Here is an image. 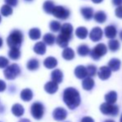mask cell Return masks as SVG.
<instances>
[{"label":"cell","instance_id":"26","mask_svg":"<svg viewBox=\"0 0 122 122\" xmlns=\"http://www.w3.org/2000/svg\"><path fill=\"white\" fill-rule=\"evenodd\" d=\"M76 35L81 39H85L88 35V31L85 27H79L76 30Z\"/></svg>","mask_w":122,"mask_h":122},{"label":"cell","instance_id":"47","mask_svg":"<svg viewBox=\"0 0 122 122\" xmlns=\"http://www.w3.org/2000/svg\"><path fill=\"white\" fill-rule=\"evenodd\" d=\"M105 122H115V121H113V120H106Z\"/></svg>","mask_w":122,"mask_h":122},{"label":"cell","instance_id":"37","mask_svg":"<svg viewBox=\"0 0 122 122\" xmlns=\"http://www.w3.org/2000/svg\"><path fill=\"white\" fill-rule=\"evenodd\" d=\"M86 70H87V75L89 76H94L97 72V66H95L94 65H89L86 67Z\"/></svg>","mask_w":122,"mask_h":122},{"label":"cell","instance_id":"10","mask_svg":"<svg viewBox=\"0 0 122 122\" xmlns=\"http://www.w3.org/2000/svg\"><path fill=\"white\" fill-rule=\"evenodd\" d=\"M111 75V70L109 66H101L98 71V76L101 80H107Z\"/></svg>","mask_w":122,"mask_h":122},{"label":"cell","instance_id":"19","mask_svg":"<svg viewBox=\"0 0 122 122\" xmlns=\"http://www.w3.org/2000/svg\"><path fill=\"white\" fill-rule=\"evenodd\" d=\"M121 61L119 59H117V58H112L108 62V66L110 67V69L114 71H118L121 68Z\"/></svg>","mask_w":122,"mask_h":122},{"label":"cell","instance_id":"11","mask_svg":"<svg viewBox=\"0 0 122 122\" xmlns=\"http://www.w3.org/2000/svg\"><path fill=\"white\" fill-rule=\"evenodd\" d=\"M75 76L79 79H85L86 78L87 75V70L86 67L84 66H78L76 67L75 71H74Z\"/></svg>","mask_w":122,"mask_h":122},{"label":"cell","instance_id":"40","mask_svg":"<svg viewBox=\"0 0 122 122\" xmlns=\"http://www.w3.org/2000/svg\"><path fill=\"white\" fill-rule=\"evenodd\" d=\"M116 15L118 18H122V6L117 7V8L116 9Z\"/></svg>","mask_w":122,"mask_h":122},{"label":"cell","instance_id":"23","mask_svg":"<svg viewBox=\"0 0 122 122\" xmlns=\"http://www.w3.org/2000/svg\"><path fill=\"white\" fill-rule=\"evenodd\" d=\"M12 112L15 116H22L24 113V108L22 105L15 104L12 107Z\"/></svg>","mask_w":122,"mask_h":122},{"label":"cell","instance_id":"38","mask_svg":"<svg viewBox=\"0 0 122 122\" xmlns=\"http://www.w3.org/2000/svg\"><path fill=\"white\" fill-rule=\"evenodd\" d=\"M8 60L4 56H0V68H5L8 67Z\"/></svg>","mask_w":122,"mask_h":122},{"label":"cell","instance_id":"33","mask_svg":"<svg viewBox=\"0 0 122 122\" xmlns=\"http://www.w3.org/2000/svg\"><path fill=\"white\" fill-rule=\"evenodd\" d=\"M108 47L109 49L112 51H116L120 48V42L116 39H111L108 43Z\"/></svg>","mask_w":122,"mask_h":122},{"label":"cell","instance_id":"17","mask_svg":"<svg viewBox=\"0 0 122 122\" xmlns=\"http://www.w3.org/2000/svg\"><path fill=\"white\" fill-rule=\"evenodd\" d=\"M116 28L114 26L111 25V26H107V27L105 28V34H106V37L107 38L110 39H113L116 37Z\"/></svg>","mask_w":122,"mask_h":122},{"label":"cell","instance_id":"36","mask_svg":"<svg viewBox=\"0 0 122 122\" xmlns=\"http://www.w3.org/2000/svg\"><path fill=\"white\" fill-rule=\"evenodd\" d=\"M61 25L59 22L57 21H51L50 23V29H51L52 32H56L59 30H61Z\"/></svg>","mask_w":122,"mask_h":122},{"label":"cell","instance_id":"48","mask_svg":"<svg viewBox=\"0 0 122 122\" xmlns=\"http://www.w3.org/2000/svg\"><path fill=\"white\" fill-rule=\"evenodd\" d=\"M120 37H121V39L122 40V31H121V32H120Z\"/></svg>","mask_w":122,"mask_h":122},{"label":"cell","instance_id":"15","mask_svg":"<svg viewBox=\"0 0 122 122\" xmlns=\"http://www.w3.org/2000/svg\"><path fill=\"white\" fill-rule=\"evenodd\" d=\"M81 13L82 16L84 17V18L86 20H90L92 18V17H94V11L90 7L82 8L81 9Z\"/></svg>","mask_w":122,"mask_h":122},{"label":"cell","instance_id":"16","mask_svg":"<svg viewBox=\"0 0 122 122\" xmlns=\"http://www.w3.org/2000/svg\"><path fill=\"white\" fill-rule=\"evenodd\" d=\"M45 91L49 94H54L58 90V85L57 83L54 81H48L44 86Z\"/></svg>","mask_w":122,"mask_h":122},{"label":"cell","instance_id":"31","mask_svg":"<svg viewBox=\"0 0 122 122\" xmlns=\"http://www.w3.org/2000/svg\"><path fill=\"white\" fill-rule=\"evenodd\" d=\"M29 37L32 40H37L41 37V31L38 28H32L29 31Z\"/></svg>","mask_w":122,"mask_h":122},{"label":"cell","instance_id":"29","mask_svg":"<svg viewBox=\"0 0 122 122\" xmlns=\"http://www.w3.org/2000/svg\"><path fill=\"white\" fill-rule=\"evenodd\" d=\"M94 19L99 23H103L106 21V14L103 11H98L94 15Z\"/></svg>","mask_w":122,"mask_h":122},{"label":"cell","instance_id":"39","mask_svg":"<svg viewBox=\"0 0 122 122\" xmlns=\"http://www.w3.org/2000/svg\"><path fill=\"white\" fill-rule=\"evenodd\" d=\"M5 3L7 5L10 7H14L18 4V0H5Z\"/></svg>","mask_w":122,"mask_h":122},{"label":"cell","instance_id":"22","mask_svg":"<svg viewBox=\"0 0 122 122\" xmlns=\"http://www.w3.org/2000/svg\"><path fill=\"white\" fill-rule=\"evenodd\" d=\"M33 50L37 54L43 55V54H45L47 48H46V45L44 42H38L37 43L35 44V46H34V47H33Z\"/></svg>","mask_w":122,"mask_h":122},{"label":"cell","instance_id":"50","mask_svg":"<svg viewBox=\"0 0 122 122\" xmlns=\"http://www.w3.org/2000/svg\"><path fill=\"white\" fill-rule=\"evenodd\" d=\"M25 1H27V2H31V1H32V0H25Z\"/></svg>","mask_w":122,"mask_h":122},{"label":"cell","instance_id":"46","mask_svg":"<svg viewBox=\"0 0 122 122\" xmlns=\"http://www.w3.org/2000/svg\"><path fill=\"white\" fill-rule=\"evenodd\" d=\"M2 46H3V39L0 37V47H1Z\"/></svg>","mask_w":122,"mask_h":122},{"label":"cell","instance_id":"44","mask_svg":"<svg viewBox=\"0 0 122 122\" xmlns=\"http://www.w3.org/2000/svg\"><path fill=\"white\" fill-rule=\"evenodd\" d=\"M19 122H31V121H29L28 119H22V120H20Z\"/></svg>","mask_w":122,"mask_h":122},{"label":"cell","instance_id":"8","mask_svg":"<svg viewBox=\"0 0 122 122\" xmlns=\"http://www.w3.org/2000/svg\"><path fill=\"white\" fill-rule=\"evenodd\" d=\"M52 116L56 121H64L67 116V112L64 108L61 107H57L53 111Z\"/></svg>","mask_w":122,"mask_h":122},{"label":"cell","instance_id":"5","mask_svg":"<svg viewBox=\"0 0 122 122\" xmlns=\"http://www.w3.org/2000/svg\"><path fill=\"white\" fill-rule=\"evenodd\" d=\"M107 47L104 43H99L91 51V56L94 60H99L101 56L106 54Z\"/></svg>","mask_w":122,"mask_h":122},{"label":"cell","instance_id":"43","mask_svg":"<svg viewBox=\"0 0 122 122\" xmlns=\"http://www.w3.org/2000/svg\"><path fill=\"white\" fill-rule=\"evenodd\" d=\"M112 3L116 6H122V0H112Z\"/></svg>","mask_w":122,"mask_h":122},{"label":"cell","instance_id":"21","mask_svg":"<svg viewBox=\"0 0 122 122\" xmlns=\"http://www.w3.org/2000/svg\"><path fill=\"white\" fill-rule=\"evenodd\" d=\"M105 100H106V103L114 105L116 101H117V93L114 91L108 92L106 96H105Z\"/></svg>","mask_w":122,"mask_h":122},{"label":"cell","instance_id":"49","mask_svg":"<svg viewBox=\"0 0 122 122\" xmlns=\"http://www.w3.org/2000/svg\"><path fill=\"white\" fill-rule=\"evenodd\" d=\"M120 122H122V115H121V119H120Z\"/></svg>","mask_w":122,"mask_h":122},{"label":"cell","instance_id":"14","mask_svg":"<svg viewBox=\"0 0 122 122\" xmlns=\"http://www.w3.org/2000/svg\"><path fill=\"white\" fill-rule=\"evenodd\" d=\"M43 64L47 69H52L56 67L57 65V60L53 56H48L44 60Z\"/></svg>","mask_w":122,"mask_h":122},{"label":"cell","instance_id":"45","mask_svg":"<svg viewBox=\"0 0 122 122\" xmlns=\"http://www.w3.org/2000/svg\"><path fill=\"white\" fill-rule=\"evenodd\" d=\"M93 3H101V2L103 1V0H92Z\"/></svg>","mask_w":122,"mask_h":122},{"label":"cell","instance_id":"25","mask_svg":"<svg viewBox=\"0 0 122 122\" xmlns=\"http://www.w3.org/2000/svg\"><path fill=\"white\" fill-rule=\"evenodd\" d=\"M21 98L23 101H30L32 99V97H33V93L30 90V89H24L21 92Z\"/></svg>","mask_w":122,"mask_h":122},{"label":"cell","instance_id":"41","mask_svg":"<svg viewBox=\"0 0 122 122\" xmlns=\"http://www.w3.org/2000/svg\"><path fill=\"white\" fill-rule=\"evenodd\" d=\"M81 122H95V121H94V120L92 119V117H90V116H85V117L82 118Z\"/></svg>","mask_w":122,"mask_h":122},{"label":"cell","instance_id":"4","mask_svg":"<svg viewBox=\"0 0 122 122\" xmlns=\"http://www.w3.org/2000/svg\"><path fill=\"white\" fill-rule=\"evenodd\" d=\"M4 76L8 80H13L15 79L20 73H21V69L19 66L17 64H12L8 66L4 71Z\"/></svg>","mask_w":122,"mask_h":122},{"label":"cell","instance_id":"30","mask_svg":"<svg viewBox=\"0 0 122 122\" xmlns=\"http://www.w3.org/2000/svg\"><path fill=\"white\" fill-rule=\"evenodd\" d=\"M55 5H54V3L52 1H46L43 4V9L44 11L46 12L47 13H52L53 12V9L55 8Z\"/></svg>","mask_w":122,"mask_h":122},{"label":"cell","instance_id":"1","mask_svg":"<svg viewBox=\"0 0 122 122\" xmlns=\"http://www.w3.org/2000/svg\"><path fill=\"white\" fill-rule=\"evenodd\" d=\"M63 101L71 110H74L80 105L81 97L79 92L73 87H68L63 92Z\"/></svg>","mask_w":122,"mask_h":122},{"label":"cell","instance_id":"18","mask_svg":"<svg viewBox=\"0 0 122 122\" xmlns=\"http://www.w3.org/2000/svg\"><path fill=\"white\" fill-rule=\"evenodd\" d=\"M95 86V81L92 77H86L82 81V87L86 91H91Z\"/></svg>","mask_w":122,"mask_h":122},{"label":"cell","instance_id":"2","mask_svg":"<svg viewBox=\"0 0 122 122\" xmlns=\"http://www.w3.org/2000/svg\"><path fill=\"white\" fill-rule=\"evenodd\" d=\"M23 34L20 31L14 30L10 33L7 39V43L11 48H19L23 42Z\"/></svg>","mask_w":122,"mask_h":122},{"label":"cell","instance_id":"3","mask_svg":"<svg viewBox=\"0 0 122 122\" xmlns=\"http://www.w3.org/2000/svg\"><path fill=\"white\" fill-rule=\"evenodd\" d=\"M101 113H103L106 116H116L119 113V108L116 105L109 104V103H103L100 106Z\"/></svg>","mask_w":122,"mask_h":122},{"label":"cell","instance_id":"24","mask_svg":"<svg viewBox=\"0 0 122 122\" xmlns=\"http://www.w3.org/2000/svg\"><path fill=\"white\" fill-rule=\"evenodd\" d=\"M62 57L65 60H67V61H71L75 57V52L70 47H66L62 51Z\"/></svg>","mask_w":122,"mask_h":122},{"label":"cell","instance_id":"13","mask_svg":"<svg viewBox=\"0 0 122 122\" xmlns=\"http://www.w3.org/2000/svg\"><path fill=\"white\" fill-rule=\"evenodd\" d=\"M51 77L52 81L56 82V83H61L63 80V73L61 70L59 69H56L51 72Z\"/></svg>","mask_w":122,"mask_h":122},{"label":"cell","instance_id":"42","mask_svg":"<svg viewBox=\"0 0 122 122\" xmlns=\"http://www.w3.org/2000/svg\"><path fill=\"white\" fill-rule=\"evenodd\" d=\"M6 89V84L3 80H0V92H3Z\"/></svg>","mask_w":122,"mask_h":122},{"label":"cell","instance_id":"7","mask_svg":"<svg viewBox=\"0 0 122 122\" xmlns=\"http://www.w3.org/2000/svg\"><path fill=\"white\" fill-rule=\"evenodd\" d=\"M52 14L59 19H66L70 16V11L61 6H56L53 9Z\"/></svg>","mask_w":122,"mask_h":122},{"label":"cell","instance_id":"34","mask_svg":"<svg viewBox=\"0 0 122 122\" xmlns=\"http://www.w3.org/2000/svg\"><path fill=\"white\" fill-rule=\"evenodd\" d=\"M55 40H56V37L51 33H47L43 37L44 42L46 44H47V45H53V43L55 42Z\"/></svg>","mask_w":122,"mask_h":122},{"label":"cell","instance_id":"35","mask_svg":"<svg viewBox=\"0 0 122 122\" xmlns=\"http://www.w3.org/2000/svg\"><path fill=\"white\" fill-rule=\"evenodd\" d=\"M1 13L4 17H8L13 13V8L8 5H3L1 8Z\"/></svg>","mask_w":122,"mask_h":122},{"label":"cell","instance_id":"28","mask_svg":"<svg viewBox=\"0 0 122 122\" xmlns=\"http://www.w3.org/2000/svg\"><path fill=\"white\" fill-rule=\"evenodd\" d=\"M38 67H39V61L37 59H35V58H32V59L29 60L27 61V68L29 71H35Z\"/></svg>","mask_w":122,"mask_h":122},{"label":"cell","instance_id":"51","mask_svg":"<svg viewBox=\"0 0 122 122\" xmlns=\"http://www.w3.org/2000/svg\"><path fill=\"white\" fill-rule=\"evenodd\" d=\"M0 22H1V17H0Z\"/></svg>","mask_w":122,"mask_h":122},{"label":"cell","instance_id":"32","mask_svg":"<svg viewBox=\"0 0 122 122\" xmlns=\"http://www.w3.org/2000/svg\"><path fill=\"white\" fill-rule=\"evenodd\" d=\"M8 56L11 59L18 60L21 56V52L19 51V48H11V50L8 52Z\"/></svg>","mask_w":122,"mask_h":122},{"label":"cell","instance_id":"20","mask_svg":"<svg viewBox=\"0 0 122 122\" xmlns=\"http://www.w3.org/2000/svg\"><path fill=\"white\" fill-rule=\"evenodd\" d=\"M72 32H73V27L70 23H64V24L61 26V34H64V35L67 36V37H71Z\"/></svg>","mask_w":122,"mask_h":122},{"label":"cell","instance_id":"9","mask_svg":"<svg viewBox=\"0 0 122 122\" xmlns=\"http://www.w3.org/2000/svg\"><path fill=\"white\" fill-rule=\"evenodd\" d=\"M102 36L103 31L101 30V28L99 27H96L91 31L89 37H90L91 40L93 41V42H98V41H100L102 38Z\"/></svg>","mask_w":122,"mask_h":122},{"label":"cell","instance_id":"12","mask_svg":"<svg viewBox=\"0 0 122 122\" xmlns=\"http://www.w3.org/2000/svg\"><path fill=\"white\" fill-rule=\"evenodd\" d=\"M71 37H69L67 36L64 35V34H60L57 37H56V43L60 46L61 47H64V48H66L68 43H69V41Z\"/></svg>","mask_w":122,"mask_h":122},{"label":"cell","instance_id":"27","mask_svg":"<svg viewBox=\"0 0 122 122\" xmlns=\"http://www.w3.org/2000/svg\"><path fill=\"white\" fill-rule=\"evenodd\" d=\"M77 52H78V54L80 55V56H86L91 52V51L87 45H86V44H81V45L79 46L78 48H77Z\"/></svg>","mask_w":122,"mask_h":122},{"label":"cell","instance_id":"6","mask_svg":"<svg viewBox=\"0 0 122 122\" xmlns=\"http://www.w3.org/2000/svg\"><path fill=\"white\" fill-rule=\"evenodd\" d=\"M31 114L33 118L37 120H40L42 118L44 114V106L42 103L35 102L31 106Z\"/></svg>","mask_w":122,"mask_h":122}]
</instances>
